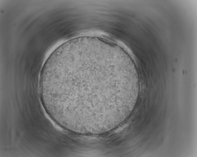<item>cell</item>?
Here are the masks:
<instances>
[{
	"mask_svg": "<svg viewBox=\"0 0 197 157\" xmlns=\"http://www.w3.org/2000/svg\"><path fill=\"white\" fill-rule=\"evenodd\" d=\"M118 67L97 60L75 59L57 64L54 79L60 103L70 117L110 111L113 89L122 80Z\"/></svg>",
	"mask_w": 197,
	"mask_h": 157,
	"instance_id": "obj_1",
	"label": "cell"
}]
</instances>
